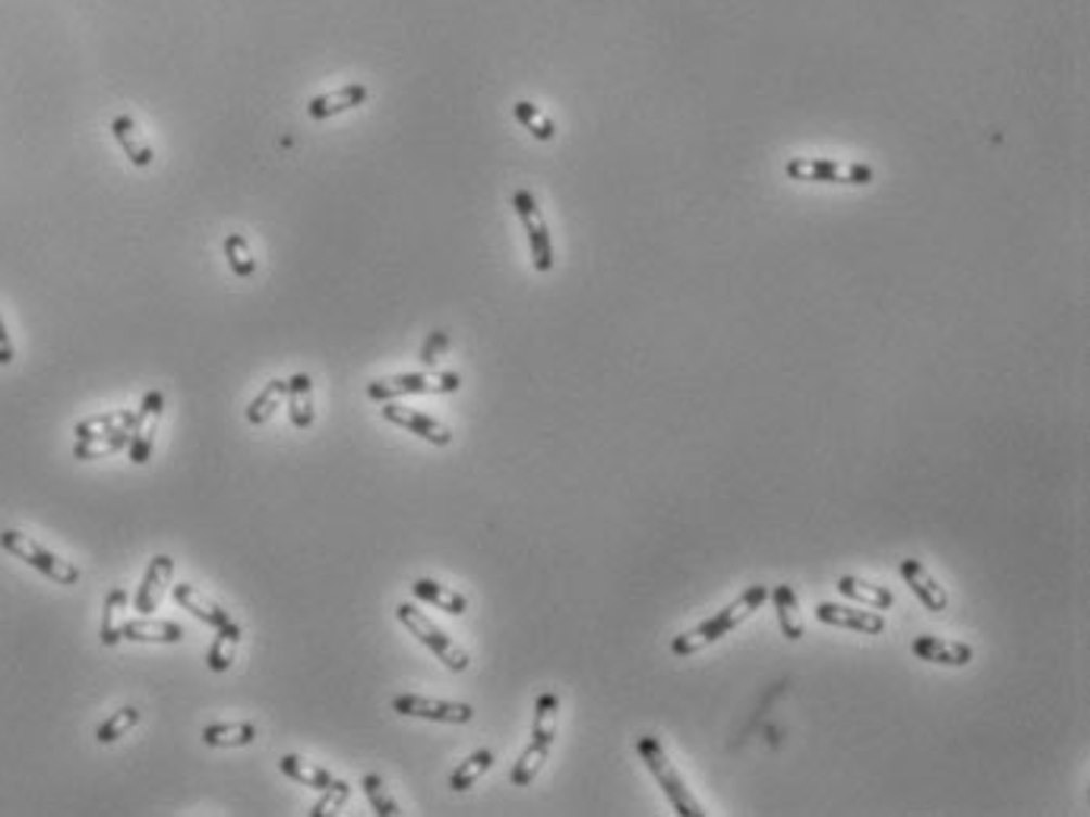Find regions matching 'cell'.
Masks as SVG:
<instances>
[{
	"instance_id": "obj_1",
	"label": "cell",
	"mask_w": 1090,
	"mask_h": 817,
	"mask_svg": "<svg viewBox=\"0 0 1090 817\" xmlns=\"http://www.w3.org/2000/svg\"><path fill=\"white\" fill-rule=\"evenodd\" d=\"M765 600H769V587H765V584H752V587H746L737 600L727 603L721 613L705 618L702 625H696V628H689V631H683V635H676L673 644H670V650H673L676 656H693V653H699V650H705L708 644H718L721 638L734 635L746 618H752V615L759 613V610L765 607Z\"/></svg>"
},
{
	"instance_id": "obj_2",
	"label": "cell",
	"mask_w": 1090,
	"mask_h": 817,
	"mask_svg": "<svg viewBox=\"0 0 1090 817\" xmlns=\"http://www.w3.org/2000/svg\"><path fill=\"white\" fill-rule=\"evenodd\" d=\"M635 751H638L642 764L651 770V777L658 780V786L664 789V795H668V802L673 805V812H676V815L680 817H705L699 799L689 792V786L683 783L680 770L673 767V761L668 757V751H664V745H661V739H658V736H642V739H638V745H635Z\"/></svg>"
},
{
	"instance_id": "obj_3",
	"label": "cell",
	"mask_w": 1090,
	"mask_h": 817,
	"mask_svg": "<svg viewBox=\"0 0 1090 817\" xmlns=\"http://www.w3.org/2000/svg\"><path fill=\"white\" fill-rule=\"evenodd\" d=\"M458 388H461V375L458 373H402L373 379L367 385V398L370 401H395V398H405V395H449Z\"/></svg>"
},
{
	"instance_id": "obj_4",
	"label": "cell",
	"mask_w": 1090,
	"mask_h": 817,
	"mask_svg": "<svg viewBox=\"0 0 1090 817\" xmlns=\"http://www.w3.org/2000/svg\"><path fill=\"white\" fill-rule=\"evenodd\" d=\"M0 546H3L10 556H16V559H23L26 565H33V569L41 572L45 578L54 580V584H67V587L79 584V569H76L73 562L61 559V556H54L51 549H45V546L36 544L33 537L20 534V531H3V534H0Z\"/></svg>"
},
{
	"instance_id": "obj_5",
	"label": "cell",
	"mask_w": 1090,
	"mask_h": 817,
	"mask_svg": "<svg viewBox=\"0 0 1090 817\" xmlns=\"http://www.w3.org/2000/svg\"><path fill=\"white\" fill-rule=\"evenodd\" d=\"M395 615H398V622L421 641L423 648H430L436 653V660L446 663V669H453V673H465V669H468L471 660H468L465 648H458L456 641H453L440 625H433L430 615H423L421 610L411 607V603H402V607L395 610Z\"/></svg>"
},
{
	"instance_id": "obj_6",
	"label": "cell",
	"mask_w": 1090,
	"mask_h": 817,
	"mask_svg": "<svg viewBox=\"0 0 1090 817\" xmlns=\"http://www.w3.org/2000/svg\"><path fill=\"white\" fill-rule=\"evenodd\" d=\"M790 180H809V183H845V187H866L873 183V168L860 162H835V158H790L787 165Z\"/></svg>"
},
{
	"instance_id": "obj_7",
	"label": "cell",
	"mask_w": 1090,
	"mask_h": 817,
	"mask_svg": "<svg viewBox=\"0 0 1090 817\" xmlns=\"http://www.w3.org/2000/svg\"><path fill=\"white\" fill-rule=\"evenodd\" d=\"M512 208H516V215L522 218V228H525L528 234V246H531V263H534V269L541 275H547L554 269L557 259H554V240H550L547 221H544V215H541V205H537V200H534L528 190H516Z\"/></svg>"
},
{
	"instance_id": "obj_8",
	"label": "cell",
	"mask_w": 1090,
	"mask_h": 817,
	"mask_svg": "<svg viewBox=\"0 0 1090 817\" xmlns=\"http://www.w3.org/2000/svg\"><path fill=\"white\" fill-rule=\"evenodd\" d=\"M392 711L402 716H418V719H433V723H453L465 726L474 719V707L461 701H436L423 694H398L392 698Z\"/></svg>"
},
{
	"instance_id": "obj_9",
	"label": "cell",
	"mask_w": 1090,
	"mask_h": 817,
	"mask_svg": "<svg viewBox=\"0 0 1090 817\" xmlns=\"http://www.w3.org/2000/svg\"><path fill=\"white\" fill-rule=\"evenodd\" d=\"M380 410H383V417H386L389 423H395V426H402V430L421 436L423 443L440 445V448L453 443V430H449L446 423H440L436 417H430V413H421V410L415 408H402V405H395V401H383V408Z\"/></svg>"
},
{
	"instance_id": "obj_10",
	"label": "cell",
	"mask_w": 1090,
	"mask_h": 817,
	"mask_svg": "<svg viewBox=\"0 0 1090 817\" xmlns=\"http://www.w3.org/2000/svg\"><path fill=\"white\" fill-rule=\"evenodd\" d=\"M162 413H165V395L149 392L142 398L140 410H137V426H134V439H130V461L134 464H145L152 458V445H155Z\"/></svg>"
},
{
	"instance_id": "obj_11",
	"label": "cell",
	"mask_w": 1090,
	"mask_h": 817,
	"mask_svg": "<svg viewBox=\"0 0 1090 817\" xmlns=\"http://www.w3.org/2000/svg\"><path fill=\"white\" fill-rule=\"evenodd\" d=\"M819 622L832 625V628H847L857 635H882L885 631V615L876 610H853V607H841V603H819L815 607Z\"/></svg>"
},
{
	"instance_id": "obj_12",
	"label": "cell",
	"mask_w": 1090,
	"mask_h": 817,
	"mask_svg": "<svg viewBox=\"0 0 1090 817\" xmlns=\"http://www.w3.org/2000/svg\"><path fill=\"white\" fill-rule=\"evenodd\" d=\"M901 578L908 580V587L914 590L916 600L929 613H946L949 610V590L933 578V572L920 559H901Z\"/></svg>"
},
{
	"instance_id": "obj_13",
	"label": "cell",
	"mask_w": 1090,
	"mask_h": 817,
	"mask_svg": "<svg viewBox=\"0 0 1090 817\" xmlns=\"http://www.w3.org/2000/svg\"><path fill=\"white\" fill-rule=\"evenodd\" d=\"M172 575H175V559L172 556H155L142 575L140 590H137V613L140 615H152L159 610V603L165 600L168 593V584H172Z\"/></svg>"
},
{
	"instance_id": "obj_14",
	"label": "cell",
	"mask_w": 1090,
	"mask_h": 817,
	"mask_svg": "<svg viewBox=\"0 0 1090 817\" xmlns=\"http://www.w3.org/2000/svg\"><path fill=\"white\" fill-rule=\"evenodd\" d=\"M911 650H914L916 660H923V663L954 666V669H964V666H971V660H974V648H971V644L946 641V638H936V635H920V638H914Z\"/></svg>"
},
{
	"instance_id": "obj_15",
	"label": "cell",
	"mask_w": 1090,
	"mask_h": 817,
	"mask_svg": "<svg viewBox=\"0 0 1090 817\" xmlns=\"http://www.w3.org/2000/svg\"><path fill=\"white\" fill-rule=\"evenodd\" d=\"M370 99V89L364 82H348L335 92H322V95H314L310 104H307V114L314 120H329L335 114H345L352 107H360V104Z\"/></svg>"
},
{
	"instance_id": "obj_16",
	"label": "cell",
	"mask_w": 1090,
	"mask_h": 817,
	"mask_svg": "<svg viewBox=\"0 0 1090 817\" xmlns=\"http://www.w3.org/2000/svg\"><path fill=\"white\" fill-rule=\"evenodd\" d=\"M121 638L124 641H137V644H177L183 641V628L177 622H165V618H130L121 625Z\"/></svg>"
},
{
	"instance_id": "obj_17",
	"label": "cell",
	"mask_w": 1090,
	"mask_h": 817,
	"mask_svg": "<svg viewBox=\"0 0 1090 817\" xmlns=\"http://www.w3.org/2000/svg\"><path fill=\"white\" fill-rule=\"evenodd\" d=\"M111 133H114V139H117V145L124 149V155L137 165V168H149L152 165V145L145 142V137H142V130L137 127V120L130 117V114H121V117H114L111 120Z\"/></svg>"
},
{
	"instance_id": "obj_18",
	"label": "cell",
	"mask_w": 1090,
	"mask_h": 817,
	"mask_svg": "<svg viewBox=\"0 0 1090 817\" xmlns=\"http://www.w3.org/2000/svg\"><path fill=\"white\" fill-rule=\"evenodd\" d=\"M769 597L774 600V613H777V625H781V635L787 641H800L807 625H803V613H800V603H797V593L790 584H777L774 590H769Z\"/></svg>"
},
{
	"instance_id": "obj_19",
	"label": "cell",
	"mask_w": 1090,
	"mask_h": 817,
	"mask_svg": "<svg viewBox=\"0 0 1090 817\" xmlns=\"http://www.w3.org/2000/svg\"><path fill=\"white\" fill-rule=\"evenodd\" d=\"M172 597H175V603L180 607V610H187V613H193L200 622H206V625H212V628H218V625H225L231 615H228V610H221L218 603H212L210 597L203 593V590H197L193 584H175V590H172Z\"/></svg>"
},
{
	"instance_id": "obj_20",
	"label": "cell",
	"mask_w": 1090,
	"mask_h": 817,
	"mask_svg": "<svg viewBox=\"0 0 1090 817\" xmlns=\"http://www.w3.org/2000/svg\"><path fill=\"white\" fill-rule=\"evenodd\" d=\"M838 593L853 600V603H860V607H870V610H891L895 607V593L885 584H873V580L853 578V575L838 578Z\"/></svg>"
},
{
	"instance_id": "obj_21",
	"label": "cell",
	"mask_w": 1090,
	"mask_h": 817,
	"mask_svg": "<svg viewBox=\"0 0 1090 817\" xmlns=\"http://www.w3.org/2000/svg\"><path fill=\"white\" fill-rule=\"evenodd\" d=\"M411 593H415L421 603H430V607H436V610H443V613H449V615L468 613V600H465L458 590H453V587L440 584V580L418 578L415 584H411Z\"/></svg>"
},
{
	"instance_id": "obj_22",
	"label": "cell",
	"mask_w": 1090,
	"mask_h": 817,
	"mask_svg": "<svg viewBox=\"0 0 1090 817\" xmlns=\"http://www.w3.org/2000/svg\"><path fill=\"white\" fill-rule=\"evenodd\" d=\"M288 398H291L288 417H291L294 430H310L314 426V382H310V375H291L288 379Z\"/></svg>"
},
{
	"instance_id": "obj_23",
	"label": "cell",
	"mask_w": 1090,
	"mask_h": 817,
	"mask_svg": "<svg viewBox=\"0 0 1090 817\" xmlns=\"http://www.w3.org/2000/svg\"><path fill=\"white\" fill-rule=\"evenodd\" d=\"M241 635H244V628H241L238 622H231V618H228L225 625L215 628V641H212L210 656H206L212 673H225V669H231V663H235V656H238V648H241Z\"/></svg>"
},
{
	"instance_id": "obj_24",
	"label": "cell",
	"mask_w": 1090,
	"mask_h": 817,
	"mask_svg": "<svg viewBox=\"0 0 1090 817\" xmlns=\"http://www.w3.org/2000/svg\"><path fill=\"white\" fill-rule=\"evenodd\" d=\"M130 439H134V430H117V433H105V436L76 439V445H73V458H79V461L111 458V455L130 448Z\"/></svg>"
},
{
	"instance_id": "obj_25",
	"label": "cell",
	"mask_w": 1090,
	"mask_h": 817,
	"mask_svg": "<svg viewBox=\"0 0 1090 817\" xmlns=\"http://www.w3.org/2000/svg\"><path fill=\"white\" fill-rule=\"evenodd\" d=\"M256 739L253 723H212L203 729V742L210 749H244Z\"/></svg>"
},
{
	"instance_id": "obj_26",
	"label": "cell",
	"mask_w": 1090,
	"mask_h": 817,
	"mask_svg": "<svg viewBox=\"0 0 1090 817\" xmlns=\"http://www.w3.org/2000/svg\"><path fill=\"white\" fill-rule=\"evenodd\" d=\"M134 426H137V410H111V413L79 420L73 426V433H76V439H89V436H105V433H117V430H134Z\"/></svg>"
},
{
	"instance_id": "obj_27",
	"label": "cell",
	"mask_w": 1090,
	"mask_h": 817,
	"mask_svg": "<svg viewBox=\"0 0 1090 817\" xmlns=\"http://www.w3.org/2000/svg\"><path fill=\"white\" fill-rule=\"evenodd\" d=\"M557 719H560V698L544 691L534 704V726H531V739L554 745L557 742Z\"/></svg>"
},
{
	"instance_id": "obj_28",
	"label": "cell",
	"mask_w": 1090,
	"mask_h": 817,
	"mask_svg": "<svg viewBox=\"0 0 1090 817\" xmlns=\"http://www.w3.org/2000/svg\"><path fill=\"white\" fill-rule=\"evenodd\" d=\"M279 767H282V774L284 777H291L294 783H301V786H310V789H326V786H332V774L329 770H322V767H317V764H310V761H304V757H297V754H284L282 761H279Z\"/></svg>"
},
{
	"instance_id": "obj_29",
	"label": "cell",
	"mask_w": 1090,
	"mask_h": 817,
	"mask_svg": "<svg viewBox=\"0 0 1090 817\" xmlns=\"http://www.w3.org/2000/svg\"><path fill=\"white\" fill-rule=\"evenodd\" d=\"M493 761H496V757H493L491 749L474 751L471 757H465L456 770H453V777H449V789H453V792H468L471 786L478 783V780H481V777L491 770Z\"/></svg>"
},
{
	"instance_id": "obj_30",
	"label": "cell",
	"mask_w": 1090,
	"mask_h": 817,
	"mask_svg": "<svg viewBox=\"0 0 1090 817\" xmlns=\"http://www.w3.org/2000/svg\"><path fill=\"white\" fill-rule=\"evenodd\" d=\"M550 749L554 745H544V742H537V739H531L528 742V749L522 751V757L516 761V767H512V786H531L534 783V777L544 770V764H547V757H550Z\"/></svg>"
},
{
	"instance_id": "obj_31",
	"label": "cell",
	"mask_w": 1090,
	"mask_h": 817,
	"mask_svg": "<svg viewBox=\"0 0 1090 817\" xmlns=\"http://www.w3.org/2000/svg\"><path fill=\"white\" fill-rule=\"evenodd\" d=\"M284 395H288V379H272V382L250 401V408H246V423H253V426L266 423V420L276 413V408L282 405Z\"/></svg>"
},
{
	"instance_id": "obj_32",
	"label": "cell",
	"mask_w": 1090,
	"mask_h": 817,
	"mask_svg": "<svg viewBox=\"0 0 1090 817\" xmlns=\"http://www.w3.org/2000/svg\"><path fill=\"white\" fill-rule=\"evenodd\" d=\"M127 590L124 587H114L111 593H107V600H105V615H102V644L105 648H114L117 641H124L121 638V613L127 610Z\"/></svg>"
},
{
	"instance_id": "obj_33",
	"label": "cell",
	"mask_w": 1090,
	"mask_h": 817,
	"mask_svg": "<svg viewBox=\"0 0 1090 817\" xmlns=\"http://www.w3.org/2000/svg\"><path fill=\"white\" fill-rule=\"evenodd\" d=\"M512 114H516V120L525 127L528 133L534 139H541V142H550V139L557 137V127H554V120L547 117V114H541V107L537 104H531V102H516L512 104Z\"/></svg>"
},
{
	"instance_id": "obj_34",
	"label": "cell",
	"mask_w": 1090,
	"mask_h": 817,
	"mask_svg": "<svg viewBox=\"0 0 1090 817\" xmlns=\"http://www.w3.org/2000/svg\"><path fill=\"white\" fill-rule=\"evenodd\" d=\"M140 716L142 714H140V711H137V707H121L117 714L107 716L105 723H102V726L96 729V739H99L102 745H111V742H117L121 736H127V732H130V729H134V726L140 723Z\"/></svg>"
},
{
	"instance_id": "obj_35",
	"label": "cell",
	"mask_w": 1090,
	"mask_h": 817,
	"mask_svg": "<svg viewBox=\"0 0 1090 817\" xmlns=\"http://www.w3.org/2000/svg\"><path fill=\"white\" fill-rule=\"evenodd\" d=\"M225 259H228L231 272L238 275V278H253L256 275V259H253V253L246 246L244 234H228L225 238Z\"/></svg>"
},
{
	"instance_id": "obj_36",
	"label": "cell",
	"mask_w": 1090,
	"mask_h": 817,
	"mask_svg": "<svg viewBox=\"0 0 1090 817\" xmlns=\"http://www.w3.org/2000/svg\"><path fill=\"white\" fill-rule=\"evenodd\" d=\"M360 786H364V795L370 799V805H373V812L380 817H398L402 815V808H398V802L389 795V789H386V783L377 777V774H367L364 780H360Z\"/></svg>"
},
{
	"instance_id": "obj_37",
	"label": "cell",
	"mask_w": 1090,
	"mask_h": 817,
	"mask_svg": "<svg viewBox=\"0 0 1090 817\" xmlns=\"http://www.w3.org/2000/svg\"><path fill=\"white\" fill-rule=\"evenodd\" d=\"M348 795H352V786L342 783V780H332V786H326V789L319 792V802L310 808V817L339 815V812L345 808Z\"/></svg>"
},
{
	"instance_id": "obj_38",
	"label": "cell",
	"mask_w": 1090,
	"mask_h": 817,
	"mask_svg": "<svg viewBox=\"0 0 1090 817\" xmlns=\"http://www.w3.org/2000/svg\"><path fill=\"white\" fill-rule=\"evenodd\" d=\"M449 347V335L446 332H433L430 339L423 341V347H421V363L423 367H433L436 360H440V354Z\"/></svg>"
},
{
	"instance_id": "obj_39",
	"label": "cell",
	"mask_w": 1090,
	"mask_h": 817,
	"mask_svg": "<svg viewBox=\"0 0 1090 817\" xmlns=\"http://www.w3.org/2000/svg\"><path fill=\"white\" fill-rule=\"evenodd\" d=\"M13 357H16V350H13V341H10V332H7V322L0 316V367H10Z\"/></svg>"
}]
</instances>
